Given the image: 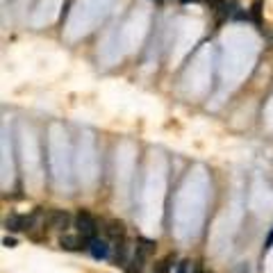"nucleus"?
<instances>
[{
  "label": "nucleus",
  "mask_w": 273,
  "mask_h": 273,
  "mask_svg": "<svg viewBox=\"0 0 273 273\" xmlns=\"http://www.w3.org/2000/svg\"><path fill=\"white\" fill-rule=\"evenodd\" d=\"M193 273H207V271L203 267H196V271H193Z\"/></svg>",
  "instance_id": "obj_13"
},
{
  "label": "nucleus",
  "mask_w": 273,
  "mask_h": 273,
  "mask_svg": "<svg viewBox=\"0 0 273 273\" xmlns=\"http://www.w3.org/2000/svg\"><path fill=\"white\" fill-rule=\"evenodd\" d=\"M262 5H264V0H255L253 7H251V19L257 27L262 25Z\"/></svg>",
  "instance_id": "obj_8"
},
{
  "label": "nucleus",
  "mask_w": 273,
  "mask_h": 273,
  "mask_svg": "<svg viewBox=\"0 0 273 273\" xmlns=\"http://www.w3.org/2000/svg\"><path fill=\"white\" fill-rule=\"evenodd\" d=\"M75 228H78V232L84 234L87 239H93V237H98L100 232V223L98 219L89 214L87 210H80V212L75 214Z\"/></svg>",
  "instance_id": "obj_2"
},
{
  "label": "nucleus",
  "mask_w": 273,
  "mask_h": 273,
  "mask_svg": "<svg viewBox=\"0 0 273 273\" xmlns=\"http://www.w3.org/2000/svg\"><path fill=\"white\" fill-rule=\"evenodd\" d=\"M173 262H175V255H167L162 262H157L153 269V273H171V269H173Z\"/></svg>",
  "instance_id": "obj_7"
},
{
  "label": "nucleus",
  "mask_w": 273,
  "mask_h": 273,
  "mask_svg": "<svg viewBox=\"0 0 273 273\" xmlns=\"http://www.w3.org/2000/svg\"><path fill=\"white\" fill-rule=\"evenodd\" d=\"M105 234L114 241V244H116V241L126 239V228H123V223H121V221H109V223H107V228H105Z\"/></svg>",
  "instance_id": "obj_6"
},
{
  "label": "nucleus",
  "mask_w": 273,
  "mask_h": 273,
  "mask_svg": "<svg viewBox=\"0 0 273 273\" xmlns=\"http://www.w3.org/2000/svg\"><path fill=\"white\" fill-rule=\"evenodd\" d=\"M60 246L64 248V251H82V248H89V239L84 237V234H62L60 237Z\"/></svg>",
  "instance_id": "obj_3"
},
{
  "label": "nucleus",
  "mask_w": 273,
  "mask_h": 273,
  "mask_svg": "<svg viewBox=\"0 0 273 273\" xmlns=\"http://www.w3.org/2000/svg\"><path fill=\"white\" fill-rule=\"evenodd\" d=\"M180 2H185V5H187V2H193V0H180Z\"/></svg>",
  "instance_id": "obj_14"
},
{
  "label": "nucleus",
  "mask_w": 273,
  "mask_h": 273,
  "mask_svg": "<svg viewBox=\"0 0 273 273\" xmlns=\"http://www.w3.org/2000/svg\"><path fill=\"white\" fill-rule=\"evenodd\" d=\"M267 246H273V230H271V234H269V241H267Z\"/></svg>",
  "instance_id": "obj_12"
},
{
  "label": "nucleus",
  "mask_w": 273,
  "mask_h": 273,
  "mask_svg": "<svg viewBox=\"0 0 273 273\" xmlns=\"http://www.w3.org/2000/svg\"><path fill=\"white\" fill-rule=\"evenodd\" d=\"M189 267H191V262H189V260H180V264H178L175 273H189Z\"/></svg>",
  "instance_id": "obj_10"
},
{
  "label": "nucleus",
  "mask_w": 273,
  "mask_h": 273,
  "mask_svg": "<svg viewBox=\"0 0 273 273\" xmlns=\"http://www.w3.org/2000/svg\"><path fill=\"white\" fill-rule=\"evenodd\" d=\"M210 7H214V9H226L228 5V0H205Z\"/></svg>",
  "instance_id": "obj_9"
},
{
  "label": "nucleus",
  "mask_w": 273,
  "mask_h": 273,
  "mask_svg": "<svg viewBox=\"0 0 273 273\" xmlns=\"http://www.w3.org/2000/svg\"><path fill=\"white\" fill-rule=\"evenodd\" d=\"M89 253L93 255V260H105L109 255V244L100 237H93V239H89Z\"/></svg>",
  "instance_id": "obj_5"
},
{
  "label": "nucleus",
  "mask_w": 273,
  "mask_h": 273,
  "mask_svg": "<svg viewBox=\"0 0 273 273\" xmlns=\"http://www.w3.org/2000/svg\"><path fill=\"white\" fill-rule=\"evenodd\" d=\"M155 246H157L155 241L139 237V239H137V246H134V251H132V257H130L126 264V271L127 273H144L146 260L155 253Z\"/></svg>",
  "instance_id": "obj_1"
},
{
  "label": "nucleus",
  "mask_w": 273,
  "mask_h": 273,
  "mask_svg": "<svg viewBox=\"0 0 273 273\" xmlns=\"http://www.w3.org/2000/svg\"><path fill=\"white\" fill-rule=\"evenodd\" d=\"M48 226L55 228V230L66 232L68 226H71V214L64 212V210H53V212L48 214Z\"/></svg>",
  "instance_id": "obj_4"
},
{
  "label": "nucleus",
  "mask_w": 273,
  "mask_h": 273,
  "mask_svg": "<svg viewBox=\"0 0 273 273\" xmlns=\"http://www.w3.org/2000/svg\"><path fill=\"white\" fill-rule=\"evenodd\" d=\"M2 244H5L7 248H14V246H16V239H12V237H5V239H2Z\"/></svg>",
  "instance_id": "obj_11"
}]
</instances>
